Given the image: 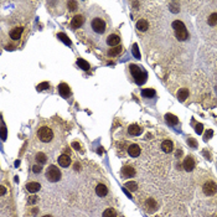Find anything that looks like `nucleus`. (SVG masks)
<instances>
[{
	"label": "nucleus",
	"mask_w": 217,
	"mask_h": 217,
	"mask_svg": "<svg viewBox=\"0 0 217 217\" xmlns=\"http://www.w3.org/2000/svg\"><path fill=\"white\" fill-rule=\"evenodd\" d=\"M187 97H189V91L186 88H182V89H180L177 92V98H179L180 102H184Z\"/></svg>",
	"instance_id": "nucleus-22"
},
{
	"label": "nucleus",
	"mask_w": 217,
	"mask_h": 217,
	"mask_svg": "<svg viewBox=\"0 0 217 217\" xmlns=\"http://www.w3.org/2000/svg\"><path fill=\"white\" fill-rule=\"evenodd\" d=\"M129 68H130V73L133 75V77L135 78L138 85H143V83L146 81V73L143 72L140 70V67H138L137 64H130Z\"/></svg>",
	"instance_id": "nucleus-2"
},
{
	"label": "nucleus",
	"mask_w": 217,
	"mask_h": 217,
	"mask_svg": "<svg viewBox=\"0 0 217 217\" xmlns=\"http://www.w3.org/2000/svg\"><path fill=\"white\" fill-rule=\"evenodd\" d=\"M204 192H205V195H207V196L215 195V193L217 192V185L215 182H212V181L206 182L204 185Z\"/></svg>",
	"instance_id": "nucleus-6"
},
{
	"label": "nucleus",
	"mask_w": 217,
	"mask_h": 217,
	"mask_svg": "<svg viewBox=\"0 0 217 217\" xmlns=\"http://www.w3.org/2000/svg\"><path fill=\"white\" fill-rule=\"evenodd\" d=\"M75 170H76V171H77V170H81V165L78 164V163L75 164Z\"/></svg>",
	"instance_id": "nucleus-40"
},
{
	"label": "nucleus",
	"mask_w": 217,
	"mask_h": 217,
	"mask_svg": "<svg viewBox=\"0 0 217 217\" xmlns=\"http://www.w3.org/2000/svg\"><path fill=\"white\" fill-rule=\"evenodd\" d=\"M165 121L168 122L170 125H175V124H177L179 119H177L176 115H174V114H171V113H168V114L165 115Z\"/></svg>",
	"instance_id": "nucleus-19"
},
{
	"label": "nucleus",
	"mask_w": 217,
	"mask_h": 217,
	"mask_svg": "<svg viewBox=\"0 0 217 217\" xmlns=\"http://www.w3.org/2000/svg\"><path fill=\"white\" fill-rule=\"evenodd\" d=\"M46 155L44 153H39L37 155H36V161H37L39 164H45L46 163Z\"/></svg>",
	"instance_id": "nucleus-30"
},
{
	"label": "nucleus",
	"mask_w": 217,
	"mask_h": 217,
	"mask_svg": "<svg viewBox=\"0 0 217 217\" xmlns=\"http://www.w3.org/2000/svg\"><path fill=\"white\" fill-rule=\"evenodd\" d=\"M128 153L130 156H133V158H137V156L140 154V146L137 144H132L128 148Z\"/></svg>",
	"instance_id": "nucleus-9"
},
{
	"label": "nucleus",
	"mask_w": 217,
	"mask_h": 217,
	"mask_svg": "<svg viewBox=\"0 0 217 217\" xmlns=\"http://www.w3.org/2000/svg\"><path fill=\"white\" fill-rule=\"evenodd\" d=\"M122 175L125 177H133L135 175V170L132 166H124L122 169Z\"/></svg>",
	"instance_id": "nucleus-13"
},
{
	"label": "nucleus",
	"mask_w": 217,
	"mask_h": 217,
	"mask_svg": "<svg viewBox=\"0 0 217 217\" xmlns=\"http://www.w3.org/2000/svg\"><path fill=\"white\" fill-rule=\"evenodd\" d=\"M132 51H133V55H134V57H137V58L140 57V52H139V50H138V45H137V44L133 45Z\"/></svg>",
	"instance_id": "nucleus-32"
},
{
	"label": "nucleus",
	"mask_w": 217,
	"mask_h": 217,
	"mask_svg": "<svg viewBox=\"0 0 217 217\" xmlns=\"http://www.w3.org/2000/svg\"><path fill=\"white\" fill-rule=\"evenodd\" d=\"M58 164H60V166H62V168H67V166L71 164L70 156L66 154H62L61 156H58Z\"/></svg>",
	"instance_id": "nucleus-10"
},
{
	"label": "nucleus",
	"mask_w": 217,
	"mask_h": 217,
	"mask_svg": "<svg viewBox=\"0 0 217 217\" xmlns=\"http://www.w3.org/2000/svg\"><path fill=\"white\" fill-rule=\"evenodd\" d=\"M96 192H97V195L101 196V197H103L105 196L108 193V190H107V186L103 185V184H98L96 187Z\"/></svg>",
	"instance_id": "nucleus-14"
},
{
	"label": "nucleus",
	"mask_w": 217,
	"mask_h": 217,
	"mask_svg": "<svg viewBox=\"0 0 217 217\" xmlns=\"http://www.w3.org/2000/svg\"><path fill=\"white\" fill-rule=\"evenodd\" d=\"M148 27H149V24H148V21L144 19H141L137 22V29L139 31H146Z\"/></svg>",
	"instance_id": "nucleus-21"
},
{
	"label": "nucleus",
	"mask_w": 217,
	"mask_h": 217,
	"mask_svg": "<svg viewBox=\"0 0 217 217\" xmlns=\"http://www.w3.org/2000/svg\"><path fill=\"white\" fill-rule=\"evenodd\" d=\"M161 148H163V150L165 151V153H171L174 145H173V143L170 140H164L163 144H161Z\"/></svg>",
	"instance_id": "nucleus-20"
},
{
	"label": "nucleus",
	"mask_w": 217,
	"mask_h": 217,
	"mask_svg": "<svg viewBox=\"0 0 217 217\" xmlns=\"http://www.w3.org/2000/svg\"><path fill=\"white\" fill-rule=\"evenodd\" d=\"M141 96L145 97V98H151V97L155 96V91H154V89H150V88L143 89V91H141Z\"/></svg>",
	"instance_id": "nucleus-25"
},
{
	"label": "nucleus",
	"mask_w": 217,
	"mask_h": 217,
	"mask_svg": "<svg viewBox=\"0 0 217 217\" xmlns=\"http://www.w3.org/2000/svg\"><path fill=\"white\" fill-rule=\"evenodd\" d=\"M5 192H6L5 187H4V186H1V195H5Z\"/></svg>",
	"instance_id": "nucleus-42"
},
{
	"label": "nucleus",
	"mask_w": 217,
	"mask_h": 217,
	"mask_svg": "<svg viewBox=\"0 0 217 217\" xmlns=\"http://www.w3.org/2000/svg\"><path fill=\"white\" fill-rule=\"evenodd\" d=\"M187 143H189V144H190V145H191V148H196V146H197V143H196L195 140H193V139H192V138H189V140H187Z\"/></svg>",
	"instance_id": "nucleus-38"
},
{
	"label": "nucleus",
	"mask_w": 217,
	"mask_h": 217,
	"mask_svg": "<svg viewBox=\"0 0 217 217\" xmlns=\"http://www.w3.org/2000/svg\"><path fill=\"white\" fill-rule=\"evenodd\" d=\"M102 217H117V212L113 209H107L103 212V216Z\"/></svg>",
	"instance_id": "nucleus-27"
},
{
	"label": "nucleus",
	"mask_w": 217,
	"mask_h": 217,
	"mask_svg": "<svg viewBox=\"0 0 217 217\" xmlns=\"http://www.w3.org/2000/svg\"><path fill=\"white\" fill-rule=\"evenodd\" d=\"M83 21H85V19H83L82 15H76V16H73V19L71 20V26L73 29H78V27L82 26Z\"/></svg>",
	"instance_id": "nucleus-7"
},
{
	"label": "nucleus",
	"mask_w": 217,
	"mask_h": 217,
	"mask_svg": "<svg viewBox=\"0 0 217 217\" xmlns=\"http://www.w3.org/2000/svg\"><path fill=\"white\" fill-rule=\"evenodd\" d=\"M91 27L97 34H103L105 31V21L103 19H99V17H96V19L92 20Z\"/></svg>",
	"instance_id": "nucleus-5"
},
{
	"label": "nucleus",
	"mask_w": 217,
	"mask_h": 217,
	"mask_svg": "<svg viewBox=\"0 0 217 217\" xmlns=\"http://www.w3.org/2000/svg\"><path fill=\"white\" fill-rule=\"evenodd\" d=\"M21 34H22V27H15L10 32V37L12 40H19L21 37Z\"/></svg>",
	"instance_id": "nucleus-17"
},
{
	"label": "nucleus",
	"mask_w": 217,
	"mask_h": 217,
	"mask_svg": "<svg viewBox=\"0 0 217 217\" xmlns=\"http://www.w3.org/2000/svg\"><path fill=\"white\" fill-rule=\"evenodd\" d=\"M37 135H39V138H40L41 141L49 143V141L52 140L53 133H52V130H51V129H50L49 127H41V128L39 129V132H37Z\"/></svg>",
	"instance_id": "nucleus-4"
},
{
	"label": "nucleus",
	"mask_w": 217,
	"mask_h": 217,
	"mask_svg": "<svg viewBox=\"0 0 217 217\" xmlns=\"http://www.w3.org/2000/svg\"><path fill=\"white\" fill-rule=\"evenodd\" d=\"M46 179L51 182H57L61 180V171L55 165L49 166L47 170H46Z\"/></svg>",
	"instance_id": "nucleus-3"
},
{
	"label": "nucleus",
	"mask_w": 217,
	"mask_h": 217,
	"mask_svg": "<svg viewBox=\"0 0 217 217\" xmlns=\"http://www.w3.org/2000/svg\"><path fill=\"white\" fill-rule=\"evenodd\" d=\"M5 134H6V129L4 128V125H3V139H5V137H6Z\"/></svg>",
	"instance_id": "nucleus-41"
},
{
	"label": "nucleus",
	"mask_w": 217,
	"mask_h": 217,
	"mask_svg": "<svg viewBox=\"0 0 217 217\" xmlns=\"http://www.w3.org/2000/svg\"><path fill=\"white\" fill-rule=\"evenodd\" d=\"M156 209H158V204L155 202L154 198H149L146 201V210L149 212H154Z\"/></svg>",
	"instance_id": "nucleus-18"
},
{
	"label": "nucleus",
	"mask_w": 217,
	"mask_h": 217,
	"mask_svg": "<svg viewBox=\"0 0 217 217\" xmlns=\"http://www.w3.org/2000/svg\"><path fill=\"white\" fill-rule=\"evenodd\" d=\"M124 186L128 187V190H130V191H135L137 189H138V184L135 181H128Z\"/></svg>",
	"instance_id": "nucleus-28"
},
{
	"label": "nucleus",
	"mask_w": 217,
	"mask_h": 217,
	"mask_svg": "<svg viewBox=\"0 0 217 217\" xmlns=\"http://www.w3.org/2000/svg\"><path fill=\"white\" fill-rule=\"evenodd\" d=\"M173 29L175 31V36L177 37V40L180 41H185L189 39V34H187V30H186V26L182 21L180 20H175L173 22Z\"/></svg>",
	"instance_id": "nucleus-1"
},
{
	"label": "nucleus",
	"mask_w": 217,
	"mask_h": 217,
	"mask_svg": "<svg viewBox=\"0 0 217 217\" xmlns=\"http://www.w3.org/2000/svg\"><path fill=\"white\" fill-rule=\"evenodd\" d=\"M193 168H195V160H193L191 156H187V158L184 160V169L186 171H192Z\"/></svg>",
	"instance_id": "nucleus-8"
},
{
	"label": "nucleus",
	"mask_w": 217,
	"mask_h": 217,
	"mask_svg": "<svg viewBox=\"0 0 217 217\" xmlns=\"http://www.w3.org/2000/svg\"><path fill=\"white\" fill-rule=\"evenodd\" d=\"M72 146H73V148H75V149H76V150H80V149H81V146H80V144H78V143H76V141H75V143H72Z\"/></svg>",
	"instance_id": "nucleus-39"
},
{
	"label": "nucleus",
	"mask_w": 217,
	"mask_h": 217,
	"mask_svg": "<svg viewBox=\"0 0 217 217\" xmlns=\"http://www.w3.org/2000/svg\"><path fill=\"white\" fill-rule=\"evenodd\" d=\"M119 42H121V39H119V36L118 35H115V34H112V35H109L108 37H107V44L109 46H117Z\"/></svg>",
	"instance_id": "nucleus-12"
},
{
	"label": "nucleus",
	"mask_w": 217,
	"mask_h": 217,
	"mask_svg": "<svg viewBox=\"0 0 217 217\" xmlns=\"http://www.w3.org/2000/svg\"><path fill=\"white\" fill-rule=\"evenodd\" d=\"M214 135V132L211 130V129H209V130L206 132V134H205V140H209V139H211V137Z\"/></svg>",
	"instance_id": "nucleus-36"
},
{
	"label": "nucleus",
	"mask_w": 217,
	"mask_h": 217,
	"mask_svg": "<svg viewBox=\"0 0 217 217\" xmlns=\"http://www.w3.org/2000/svg\"><path fill=\"white\" fill-rule=\"evenodd\" d=\"M77 64L82 68V70H85V71H88L89 70V63L87 62V61H85L83 58H78L77 60Z\"/></svg>",
	"instance_id": "nucleus-23"
},
{
	"label": "nucleus",
	"mask_w": 217,
	"mask_h": 217,
	"mask_svg": "<svg viewBox=\"0 0 217 217\" xmlns=\"http://www.w3.org/2000/svg\"><path fill=\"white\" fill-rule=\"evenodd\" d=\"M49 87H50L49 82H42V83H40V85H37L36 89H37V91H45V89H47Z\"/></svg>",
	"instance_id": "nucleus-31"
},
{
	"label": "nucleus",
	"mask_w": 217,
	"mask_h": 217,
	"mask_svg": "<svg viewBox=\"0 0 217 217\" xmlns=\"http://www.w3.org/2000/svg\"><path fill=\"white\" fill-rule=\"evenodd\" d=\"M207 22H209V25H210V26H215V25H217V12L211 14V15L209 16V19H207Z\"/></svg>",
	"instance_id": "nucleus-26"
},
{
	"label": "nucleus",
	"mask_w": 217,
	"mask_h": 217,
	"mask_svg": "<svg viewBox=\"0 0 217 217\" xmlns=\"http://www.w3.org/2000/svg\"><path fill=\"white\" fill-rule=\"evenodd\" d=\"M58 92L62 97H68L71 94L70 87H68V85H66V83H61V85L58 86Z\"/></svg>",
	"instance_id": "nucleus-11"
},
{
	"label": "nucleus",
	"mask_w": 217,
	"mask_h": 217,
	"mask_svg": "<svg viewBox=\"0 0 217 217\" xmlns=\"http://www.w3.org/2000/svg\"><path fill=\"white\" fill-rule=\"evenodd\" d=\"M170 10H171V12H179L180 11L179 5L176 3H171V4H170Z\"/></svg>",
	"instance_id": "nucleus-33"
},
{
	"label": "nucleus",
	"mask_w": 217,
	"mask_h": 217,
	"mask_svg": "<svg viewBox=\"0 0 217 217\" xmlns=\"http://www.w3.org/2000/svg\"><path fill=\"white\" fill-rule=\"evenodd\" d=\"M44 217H52V216H50V215H46V216H44Z\"/></svg>",
	"instance_id": "nucleus-43"
},
{
	"label": "nucleus",
	"mask_w": 217,
	"mask_h": 217,
	"mask_svg": "<svg viewBox=\"0 0 217 217\" xmlns=\"http://www.w3.org/2000/svg\"><path fill=\"white\" fill-rule=\"evenodd\" d=\"M67 6H68V9H70L71 11H73V10H76V8H77V3L76 1H70L67 4Z\"/></svg>",
	"instance_id": "nucleus-35"
},
{
	"label": "nucleus",
	"mask_w": 217,
	"mask_h": 217,
	"mask_svg": "<svg viewBox=\"0 0 217 217\" xmlns=\"http://www.w3.org/2000/svg\"><path fill=\"white\" fill-rule=\"evenodd\" d=\"M41 170H42V168H41L40 165H35V166H32V171H34L35 174L41 173Z\"/></svg>",
	"instance_id": "nucleus-37"
},
{
	"label": "nucleus",
	"mask_w": 217,
	"mask_h": 217,
	"mask_svg": "<svg viewBox=\"0 0 217 217\" xmlns=\"http://www.w3.org/2000/svg\"><path fill=\"white\" fill-rule=\"evenodd\" d=\"M26 189H27V191H29V192L35 193V192H37L41 189V185L39 182H29L26 185Z\"/></svg>",
	"instance_id": "nucleus-15"
},
{
	"label": "nucleus",
	"mask_w": 217,
	"mask_h": 217,
	"mask_svg": "<svg viewBox=\"0 0 217 217\" xmlns=\"http://www.w3.org/2000/svg\"><path fill=\"white\" fill-rule=\"evenodd\" d=\"M57 37H58L60 40H61L62 42H64V44H66V45H68V46L71 45V40L68 39V37H67V36L64 35V34H62V32H60V34L57 35Z\"/></svg>",
	"instance_id": "nucleus-29"
},
{
	"label": "nucleus",
	"mask_w": 217,
	"mask_h": 217,
	"mask_svg": "<svg viewBox=\"0 0 217 217\" xmlns=\"http://www.w3.org/2000/svg\"><path fill=\"white\" fill-rule=\"evenodd\" d=\"M202 130H204V125H202L201 123H197L196 127H195V132L197 133V134H201Z\"/></svg>",
	"instance_id": "nucleus-34"
},
{
	"label": "nucleus",
	"mask_w": 217,
	"mask_h": 217,
	"mask_svg": "<svg viewBox=\"0 0 217 217\" xmlns=\"http://www.w3.org/2000/svg\"><path fill=\"white\" fill-rule=\"evenodd\" d=\"M128 133L130 135H139L141 133V128L138 125V124H133V125L128 128Z\"/></svg>",
	"instance_id": "nucleus-16"
},
{
	"label": "nucleus",
	"mask_w": 217,
	"mask_h": 217,
	"mask_svg": "<svg viewBox=\"0 0 217 217\" xmlns=\"http://www.w3.org/2000/svg\"><path fill=\"white\" fill-rule=\"evenodd\" d=\"M121 52H122V46H115V47L109 50L108 55H109V56H118Z\"/></svg>",
	"instance_id": "nucleus-24"
}]
</instances>
